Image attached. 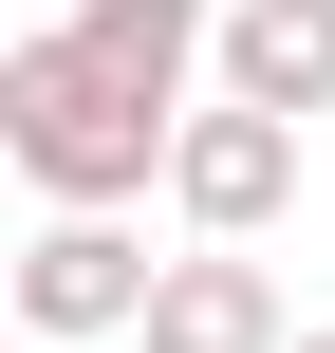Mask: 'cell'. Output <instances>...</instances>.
<instances>
[{"mask_svg":"<svg viewBox=\"0 0 335 353\" xmlns=\"http://www.w3.org/2000/svg\"><path fill=\"white\" fill-rule=\"evenodd\" d=\"M168 130H186V112H149L131 74H93L75 37H19V56H0V149H19L37 205H149V186H168Z\"/></svg>","mask_w":335,"mask_h":353,"instance_id":"6da1fadb","label":"cell"},{"mask_svg":"<svg viewBox=\"0 0 335 353\" xmlns=\"http://www.w3.org/2000/svg\"><path fill=\"white\" fill-rule=\"evenodd\" d=\"M168 205H186L205 242H261V223L298 205V112H261V93H205V112L168 130Z\"/></svg>","mask_w":335,"mask_h":353,"instance_id":"7a4b0ae2","label":"cell"},{"mask_svg":"<svg viewBox=\"0 0 335 353\" xmlns=\"http://www.w3.org/2000/svg\"><path fill=\"white\" fill-rule=\"evenodd\" d=\"M149 279H168V261H149L112 205H37V242H19V335H131Z\"/></svg>","mask_w":335,"mask_h":353,"instance_id":"3957f363","label":"cell"},{"mask_svg":"<svg viewBox=\"0 0 335 353\" xmlns=\"http://www.w3.org/2000/svg\"><path fill=\"white\" fill-rule=\"evenodd\" d=\"M56 37H75L93 74H131L149 112H205V93H224V0H75Z\"/></svg>","mask_w":335,"mask_h":353,"instance_id":"277c9868","label":"cell"},{"mask_svg":"<svg viewBox=\"0 0 335 353\" xmlns=\"http://www.w3.org/2000/svg\"><path fill=\"white\" fill-rule=\"evenodd\" d=\"M149 353H298V316H280V279H261V242H186L168 279H149V316H131Z\"/></svg>","mask_w":335,"mask_h":353,"instance_id":"5b68a950","label":"cell"},{"mask_svg":"<svg viewBox=\"0 0 335 353\" xmlns=\"http://www.w3.org/2000/svg\"><path fill=\"white\" fill-rule=\"evenodd\" d=\"M224 93H261V112H335V0H224Z\"/></svg>","mask_w":335,"mask_h":353,"instance_id":"8992f818","label":"cell"},{"mask_svg":"<svg viewBox=\"0 0 335 353\" xmlns=\"http://www.w3.org/2000/svg\"><path fill=\"white\" fill-rule=\"evenodd\" d=\"M298 353H335V335H298Z\"/></svg>","mask_w":335,"mask_h":353,"instance_id":"52a82bcc","label":"cell"}]
</instances>
